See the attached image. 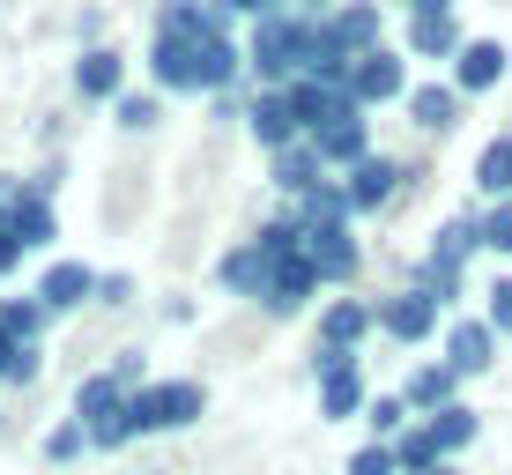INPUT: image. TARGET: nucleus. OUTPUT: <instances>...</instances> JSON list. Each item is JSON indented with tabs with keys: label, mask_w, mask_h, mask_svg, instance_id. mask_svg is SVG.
Returning <instances> with one entry per match:
<instances>
[{
	"label": "nucleus",
	"mask_w": 512,
	"mask_h": 475,
	"mask_svg": "<svg viewBox=\"0 0 512 475\" xmlns=\"http://www.w3.org/2000/svg\"><path fill=\"white\" fill-rule=\"evenodd\" d=\"M461 23L453 15H409V52L416 60H461Z\"/></svg>",
	"instance_id": "nucleus-18"
},
{
	"label": "nucleus",
	"mask_w": 512,
	"mask_h": 475,
	"mask_svg": "<svg viewBox=\"0 0 512 475\" xmlns=\"http://www.w3.org/2000/svg\"><path fill=\"white\" fill-rule=\"evenodd\" d=\"M268 268H275V260L268 253H260V245H238V253H223V290H253V297H268Z\"/></svg>",
	"instance_id": "nucleus-21"
},
{
	"label": "nucleus",
	"mask_w": 512,
	"mask_h": 475,
	"mask_svg": "<svg viewBox=\"0 0 512 475\" xmlns=\"http://www.w3.org/2000/svg\"><path fill=\"white\" fill-rule=\"evenodd\" d=\"M119 119H127V127H149V119H156V97H119Z\"/></svg>",
	"instance_id": "nucleus-35"
},
{
	"label": "nucleus",
	"mask_w": 512,
	"mask_h": 475,
	"mask_svg": "<svg viewBox=\"0 0 512 475\" xmlns=\"http://www.w3.org/2000/svg\"><path fill=\"white\" fill-rule=\"evenodd\" d=\"M409 119L431 127V134H446L453 119H461V90H438V82H431V90H409Z\"/></svg>",
	"instance_id": "nucleus-25"
},
{
	"label": "nucleus",
	"mask_w": 512,
	"mask_h": 475,
	"mask_svg": "<svg viewBox=\"0 0 512 475\" xmlns=\"http://www.w3.org/2000/svg\"><path fill=\"white\" fill-rule=\"evenodd\" d=\"M290 216H297V231H320V223H349V186H342V179H320L312 193H297V201H290Z\"/></svg>",
	"instance_id": "nucleus-19"
},
{
	"label": "nucleus",
	"mask_w": 512,
	"mask_h": 475,
	"mask_svg": "<svg viewBox=\"0 0 512 475\" xmlns=\"http://www.w3.org/2000/svg\"><path fill=\"white\" fill-rule=\"evenodd\" d=\"M282 8H290V0H282Z\"/></svg>",
	"instance_id": "nucleus-38"
},
{
	"label": "nucleus",
	"mask_w": 512,
	"mask_h": 475,
	"mask_svg": "<svg viewBox=\"0 0 512 475\" xmlns=\"http://www.w3.org/2000/svg\"><path fill=\"white\" fill-rule=\"evenodd\" d=\"M498 82H505V45H498V38L461 45V60H453V90L475 97V90H498Z\"/></svg>",
	"instance_id": "nucleus-10"
},
{
	"label": "nucleus",
	"mask_w": 512,
	"mask_h": 475,
	"mask_svg": "<svg viewBox=\"0 0 512 475\" xmlns=\"http://www.w3.org/2000/svg\"><path fill=\"white\" fill-rule=\"evenodd\" d=\"M312 149H320V164H349V171H357L364 156H372V134H364V112L349 104L342 119H327V127L312 134Z\"/></svg>",
	"instance_id": "nucleus-8"
},
{
	"label": "nucleus",
	"mask_w": 512,
	"mask_h": 475,
	"mask_svg": "<svg viewBox=\"0 0 512 475\" xmlns=\"http://www.w3.org/2000/svg\"><path fill=\"white\" fill-rule=\"evenodd\" d=\"M0 201H8V216H15L23 253L30 245H52V186H23V193H0Z\"/></svg>",
	"instance_id": "nucleus-16"
},
{
	"label": "nucleus",
	"mask_w": 512,
	"mask_h": 475,
	"mask_svg": "<svg viewBox=\"0 0 512 475\" xmlns=\"http://www.w3.org/2000/svg\"><path fill=\"white\" fill-rule=\"evenodd\" d=\"M275 186L290 193V201H297V193H312V186H320V149H312V142L275 149Z\"/></svg>",
	"instance_id": "nucleus-23"
},
{
	"label": "nucleus",
	"mask_w": 512,
	"mask_h": 475,
	"mask_svg": "<svg viewBox=\"0 0 512 475\" xmlns=\"http://www.w3.org/2000/svg\"><path fill=\"white\" fill-rule=\"evenodd\" d=\"M490 334H512V275L490 290Z\"/></svg>",
	"instance_id": "nucleus-33"
},
{
	"label": "nucleus",
	"mask_w": 512,
	"mask_h": 475,
	"mask_svg": "<svg viewBox=\"0 0 512 475\" xmlns=\"http://www.w3.org/2000/svg\"><path fill=\"white\" fill-rule=\"evenodd\" d=\"M342 186H349V208H386V201H394V186H401V164H394V156H364Z\"/></svg>",
	"instance_id": "nucleus-17"
},
{
	"label": "nucleus",
	"mask_w": 512,
	"mask_h": 475,
	"mask_svg": "<svg viewBox=\"0 0 512 475\" xmlns=\"http://www.w3.org/2000/svg\"><path fill=\"white\" fill-rule=\"evenodd\" d=\"M119 75H127V60H119L112 45H90L82 67H75V90L82 97H119Z\"/></svg>",
	"instance_id": "nucleus-20"
},
{
	"label": "nucleus",
	"mask_w": 512,
	"mask_h": 475,
	"mask_svg": "<svg viewBox=\"0 0 512 475\" xmlns=\"http://www.w3.org/2000/svg\"><path fill=\"white\" fill-rule=\"evenodd\" d=\"M401 90H409V67H401V52H386V45L349 67V104H386Z\"/></svg>",
	"instance_id": "nucleus-5"
},
{
	"label": "nucleus",
	"mask_w": 512,
	"mask_h": 475,
	"mask_svg": "<svg viewBox=\"0 0 512 475\" xmlns=\"http://www.w3.org/2000/svg\"><path fill=\"white\" fill-rule=\"evenodd\" d=\"M372 401H364V372L357 357H342V349H320V416H364Z\"/></svg>",
	"instance_id": "nucleus-4"
},
{
	"label": "nucleus",
	"mask_w": 512,
	"mask_h": 475,
	"mask_svg": "<svg viewBox=\"0 0 512 475\" xmlns=\"http://www.w3.org/2000/svg\"><path fill=\"white\" fill-rule=\"evenodd\" d=\"M416 15H453V0H409Z\"/></svg>",
	"instance_id": "nucleus-36"
},
{
	"label": "nucleus",
	"mask_w": 512,
	"mask_h": 475,
	"mask_svg": "<svg viewBox=\"0 0 512 475\" xmlns=\"http://www.w3.org/2000/svg\"><path fill=\"white\" fill-rule=\"evenodd\" d=\"M201 386L193 379H164V386H141V394H127V416H134V438L141 431H186L193 416H201Z\"/></svg>",
	"instance_id": "nucleus-2"
},
{
	"label": "nucleus",
	"mask_w": 512,
	"mask_h": 475,
	"mask_svg": "<svg viewBox=\"0 0 512 475\" xmlns=\"http://www.w3.org/2000/svg\"><path fill=\"white\" fill-rule=\"evenodd\" d=\"M394 468L401 475H438V468H446V453H438V438L423 431V424H409V431L394 438Z\"/></svg>",
	"instance_id": "nucleus-24"
},
{
	"label": "nucleus",
	"mask_w": 512,
	"mask_h": 475,
	"mask_svg": "<svg viewBox=\"0 0 512 475\" xmlns=\"http://www.w3.org/2000/svg\"><path fill=\"white\" fill-rule=\"evenodd\" d=\"M82 446H90V431H82V424H67V431H52V438H45V453H52V461H75Z\"/></svg>",
	"instance_id": "nucleus-32"
},
{
	"label": "nucleus",
	"mask_w": 512,
	"mask_h": 475,
	"mask_svg": "<svg viewBox=\"0 0 512 475\" xmlns=\"http://www.w3.org/2000/svg\"><path fill=\"white\" fill-rule=\"evenodd\" d=\"M483 245H490V253H512V201H498L483 216Z\"/></svg>",
	"instance_id": "nucleus-29"
},
{
	"label": "nucleus",
	"mask_w": 512,
	"mask_h": 475,
	"mask_svg": "<svg viewBox=\"0 0 512 475\" xmlns=\"http://www.w3.org/2000/svg\"><path fill=\"white\" fill-rule=\"evenodd\" d=\"M305 260L320 283H349L357 275V245H349V223H320V231H305Z\"/></svg>",
	"instance_id": "nucleus-7"
},
{
	"label": "nucleus",
	"mask_w": 512,
	"mask_h": 475,
	"mask_svg": "<svg viewBox=\"0 0 512 475\" xmlns=\"http://www.w3.org/2000/svg\"><path fill=\"white\" fill-rule=\"evenodd\" d=\"M349 475H401V468H394V446H364V453H349Z\"/></svg>",
	"instance_id": "nucleus-30"
},
{
	"label": "nucleus",
	"mask_w": 512,
	"mask_h": 475,
	"mask_svg": "<svg viewBox=\"0 0 512 475\" xmlns=\"http://www.w3.org/2000/svg\"><path fill=\"white\" fill-rule=\"evenodd\" d=\"M90 290H97V275L82 268V260H52L45 283H38V312H45V320H52V312H75Z\"/></svg>",
	"instance_id": "nucleus-11"
},
{
	"label": "nucleus",
	"mask_w": 512,
	"mask_h": 475,
	"mask_svg": "<svg viewBox=\"0 0 512 475\" xmlns=\"http://www.w3.org/2000/svg\"><path fill=\"white\" fill-rule=\"evenodd\" d=\"M216 23H231V15H216ZM201 38H208V30H201ZM201 38H164V30H156L149 67H156L164 90H201V75H193V45H201Z\"/></svg>",
	"instance_id": "nucleus-12"
},
{
	"label": "nucleus",
	"mask_w": 512,
	"mask_h": 475,
	"mask_svg": "<svg viewBox=\"0 0 512 475\" xmlns=\"http://www.w3.org/2000/svg\"><path fill=\"white\" fill-rule=\"evenodd\" d=\"M438 475H453V468H438Z\"/></svg>",
	"instance_id": "nucleus-37"
},
{
	"label": "nucleus",
	"mask_w": 512,
	"mask_h": 475,
	"mask_svg": "<svg viewBox=\"0 0 512 475\" xmlns=\"http://www.w3.org/2000/svg\"><path fill=\"white\" fill-rule=\"evenodd\" d=\"M475 186H483L490 201H512V134L483 149V164H475Z\"/></svg>",
	"instance_id": "nucleus-27"
},
{
	"label": "nucleus",
	"mask_w": 512,
	"mask_h": 475,
	"mask_svg": "<svg viewBox=\"0 0 512 475\" xmlns=\"http://www.w3.org/2000/svg\"><path fill=\"white\" fill-rule=\"evenodd\" d=\"M401 409H453V372L446 364H423V372H409V386H401Z\"/></svg>",
	"instance_id": "nucleus-22"
},
{
	"label": "nucleus",
	"mask_w": 512,
	"mask_h": 475,
	"mask_svg": "<svg viewBox=\"0 0 512 475\" xmlns=\"http://www.w3.org/2000/svg\"><path fill=\"white\" fill-rule=\"evenodd\" d=\"M312 283H320V275H312V260H305V253H282L275 268H268V297H260V305H268L275 320H290V312H305Z\"/></svg>",
	"instance_id": "nucleus-6"
},
{
	"label": "nucleus",
	"mask_w": 512,
	"mask_h": 475,
	"mask_svg": "<svg viewBox=\"0 0 512 475\" xmlns=\"http://www.w3.org/2000/svg\"><path fill=\"white\" fill-rule=\"evenodd\" d=\"M245 60L260 67V75L275 82H297L305 75V60H312V15H297V8H275V15H260V30H253V52Z\"/></svg>",
	"instance_id": "nucleus-1"
},
{
	"label": "nucleus",
	"mask_w": 512,
	"mask_h": 475,
	"mask_svg": "<svg viewBox=\"0 0 512 475\" xmlns=\"http://www.w3.org/2000/svg\"><path fill=\"white\" fill-rule=\"evenodd\" d=\"M379 312L372 305H357V297H342V305H327L320 312V349H342V357H357V342L372 334Z\"/></svg>",
	"instance_id": "nucleus-13"
},
{
	"label": "nucleus",
	"mask_w": 512,
	"mask_h": 475,
	"mask_svg": "<svg viewBox=\"0 0 512 475\" xmlns=\"http://www.w3.org/2000/svg\"><path fill=\"white\" fill-rule=\"evenodd\" d=\"M15 260H23V238H15V216L0 201V275H15Z\"/></svg>",
	"instance_id": "nucleus-31"
},
{
	"label": "nucleus",
	"mask_w": 512,
	"mask_h": 475,
	"mask_svg": "<svg viewBox=\"0 0 512 475\" xmlns=\"http://www.w3.org/2000/svg\"><path fill=\"white\" fill-rule=\"evenodd\" d=\"M483 245V216H453L446 231H438V245H431V260H446V268H461V260Z\"/></svg>",
	"instance_id": "nucleus-26"
},
{
	"label": "nucleus",
	"mask_w": 512,
	"mask_h": 475,
	"mask_svg": "<svg viewBox=\"0 0 512 475\" xmlns=\"http://www.w3.org/2000/svg\"><path fill=\"white\" fill-rule=\"evenodd\" d=\"M423 431L438 438V453H461L468 438H475V409H461V401H453V409H438V416H431Z\"/></svg>",
	"instance_id": "nucleus-28"
},
{
	"label": "nucleus",
	"mask_w": 512,
	"mask_h": 475,
	"mask_svg": "<svg viewBox=\"0 0 512 475\" xmlns=\"http://www.w3.org/2000/svg\"><path fill=\"white\" fill-rule=\"evenodd\" d=\"M38 327H45V312H38V297L30 305H0V379L8 386H30L38 379Z\"/></svg>",
	"instance_id": "nucleus-3"
},
{
	"label": "nucleus",
	"mask_w": 512,
	"mask_h": 475,
	"mask_svg": "<svg viewBox=\"0 0 512 475\" xmlns=\"http://www.w3.org/2000/svg\"><path fill=\"white\" fill-rule=\"evenodd\" d=\"M490 349H498L490 320H453V334H446V372H453V379L483 372V364H490Z\"/></svg>",
	"instance_id": "nucleus-15"
},
{
	"label": "nucleus",
	"mask_w": 512,
	"mask_h": 475,
	"mask_svg": "<svg viewBox=\"0 0 512 475\" xmlns=\"http://www.w3.org/2000/svg\"><path fill=\"white\" fill-rule=\"evenodd\" d=\"M364 416H372V431H386V438H394V431H401V416H409V409H401V401H372Z\"/></svg>",
	"instance_id": "nucleus-34"
},
{
	"label": "nucleus",
	"mask_w": 512,
	"mask_h": 475,
	"mask_svg": "<svg viewBox=\"0 0 512 475\" xmlns=\"http://www.w3.org/2000/svg\"><path fill=\"white\" fill-rule=\"evenodd\" d=\"M379 327L394 334V342H423V334L438 327V305L423 290H401V297H386V305H379Z\"/></svg>",
	"instance_id": "nucleus-14"
},
{
	"label": "nucleus",
	"mask_w": 512,
	"mask_h": 475,
	"mask_svg": "<svg viewBox=\"0 0 512 475\" xmlns=\"http://www.w3.org/2000/svg\"><path fill=\"white\" fill-rule=\"evenodd\" d=\"M245 119H253V134H260L268 149H297V142H305V119H297L290 90H268V97H253V112H245Z\"/></svg>",
	"instance_id": "nucleus-9"
}]
</instances>
